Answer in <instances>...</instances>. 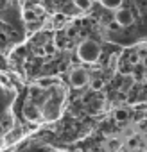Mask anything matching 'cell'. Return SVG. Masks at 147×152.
Wrapping results in <instances>:
<instances>
[{"label":"cell","mask_w":147,"mask_h":152,"mask_svg":"<svg viewBox=\"0 0 147 152\" xmlns=\"http://www.w3.org/2000/svg\"><path fill=\"white\" fill-rule=\"evenodd\" d=\"M77 57L85 63H90V64L97 63L99 57H101V45L95 39H90V38L83 39L77 47Z\"/></svg>","instance_id":"6da1fadb"},{"label":"cell","mask_w":147,"mask_h":152,"mask_svg":"<svg viewBox=\"0 0 147 152\" xmlns=\"http://www.w3.org/2000/svg\"><path fill=\"white\" fill-rule=\"evenodd\" d=\"M74 4H76L81 11H86L92 7V0H74Z\"/></svg>","instance_id":"9c48e42d"},{"label":"cell","mask_w":147,"mask_h":152,"mask_svg":"<svg viewBox=\"0 0 147 152\" xmlns=\"http://www.w3.org/2000/svg\"><path fill=\"white\" fill-rule=\"evenodd\" d=\"M25 18H29V20L32 18V20H34V13H25Z\"/></svg>","instance_id":"5bb4252c"},{"label":"cell","mask_w":147,"mask_h":152,"mask_svg":"<svg viewBox=\"0 0 147 152\" xmlns=\"http://www.w3.org/2000/svg\"><path fill=\"white\" fill-rule=\"evenodd\" d=\"M113 20L118 23V27H129V25L135 22V16H133L131 9H127V7H118V9H115Z\"/></svg>","instance_id":"3957f363"},{"label":"cell","mask_w":147,"mask_h":152,"mask_svg":"<svg viewBox=\"0 0 147 152\" xmlns=\"http://www.w3.org/2000/svg\"><path fill=\"white\" fill-rule=\"evenodd\" d=\"M120 140H117V138H111V140H108V143H106V148L110 150V152H117L118 148H120Z\"/></svg>","instance_id":"ba28073f"},{"label":"cell","mask_w":147,"mask_h":152,"mask_svg":"<svg viewBox=\"0 0 147 152\" xmlns=\"http://www.w3.org/2000/svg\"><path fill=\"white\" fill-rule=\"evenodd\" d=\"M142 66L147 70V54H145V56H142Z\"/></svg>","instance_id":"7c38bea8"},{"label":"cell","mask_w":147,"mask_h":152,"mask_svg":"<svg viewBox=\"0 0 147 152\" xmlns=\"http://www.w3.org/2000/svg\"><path fill=\"white\" fill-rule=\"evenodd\" d=\"M68 79H70V84L74 88H85L88 84V81H90V75H88V72L85 68H76V70L70 72Z\"/></svg>","instance_id":"7a4b0ae2"},{"label":"cell","mask_w":147,"mask_h":152,"mask_svg":"<svg viewBox=\"0 0 147 152\" xmlns=\"http://www.w3.org/2000/svg\"><path fill=\"white\" fill-rule=\"evenodd\" d=\"M24 116H25L27 120H31V122H38V120H41V111H40L38 106L27 102V104L24 106Z\"/></svg>","instance_id":"277c9868"},{"label":"cell","mask_w":147,"mask_h":152,"mask_svg":"<svg viewBox=\"0 0 147 152\" xmlns=\"http://www.w3.org/2000/svg\"><path fill=\"white\" fill-rule=\"evenodd\" d=\"M138 143H140V140H138L136 136L127 140V147H129V148H138Z\"/></svg>","instance_id":"30bf717a"},{"label":"cell","mask_w":147,"mask_h":152,"mask_svg":"<svg viewBox=\"0 0 147 152\" xmlns=\"http://www.w3.org/2000/svg\"><path fill=\"white\" fill-rule=\"evenodd\" d=\"M113 118H115L117 122H127V120H129V111L124 109V107H118V109H115Z\"/></svg>","instance_id":"5b68a950"},{"label":"cell","mask_w":147,"mask_h":152,"mask_svg":"<svg viewBox=\"0 0 147 152\" xmlns=\"http://www.w3.org/2000/svg\"><path fill=\"white\" fill-rule=\"evenodd\" d=\"M90 83V88H92V91H99V90H102L104 88V81L101 79V77H93L92 81H88Z\"/></svg>","instance_id":"52a82bcc"},{"label":"cell","mask_w":147,"mask_h":152,"mask_svg":"<svg viewBox=\"0 0 147 152\" xmlns=\"http://www.w3.org/2000/svg\"><path fill=\"white\" fill-rule=\"evenodd\" d=\"M110 29H113V31H117V29H120V27H118V23H117V22L113 20V23L110 25Z\"/></svg>","instance_id":"4fadbf2b"},{"label":"cell","mask_w":147,"mask_h":152,"mask_svg":"<svg viewBox=\"0 0 147 152\" xmlns=\"http://www.w3.org/2000/svg\"><path fill=\"white\" fill-rule=\"evenodd\" d=\"M38 95H41V90H38V88H32V90H31V97H38Z\"/></svg>","instance_id":"8fae6325"},{"label":"cell","mask_w":147,"mask_h":152,"mask_svg":"<svg viewBox=\"0 0 147 152\" xmlns=\"http://www.w3.org/2000/svg\"><path fill=\"white\" fill-rule=\"evenodd\" d=\"M101 4H102L106 9L115 11V9H118V7L122 6V0H101Z\"/></svg>","instance_id":"8992f818"}]
</instances>
